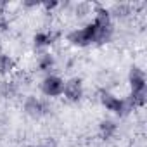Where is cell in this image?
Instances as JSON below:
<instances>
[{"mask_svg": "<svg viewBox=\"0 0 147 147\" xmlns=\"http://www.w3.org/2000/svg\"><path fill=\"white\" fill-rule=\"evenodd\" d=\"M95 40V24H88L87 28L83 30H78V31H73L69 35V42H73L75 45H88Z\"/></svg>", "mask_w": 147, "mask_h": 147, "instance_id": "obj_5", "label": "cell"}, {"mask_svg": "<svg viewBox=\"0 0 147 147\" xmlns=\"http://www.w3.org/2000/svg\"><path fill=\"white\" fill-rule=\"evenodd\" d=\"M100 100H102V104H104L109 111H113V113H116V114H125V113H128L130 107H131V102H130V100L119 99V97H116V95H113V94H109V92H102Z\"/></svg>", "mask_w": 147, "mask_h": 147, "instance_id": "obj_1", "label": "cell"}, {"mask_svg": "<svg viewBox=\"0 0 147 147\" xmlns=\"http://www.w3.org/2000/svg\"><path fill=\"white\" fill-rule=\"evenodd\" d=\"M114 131H116V125L113 123V121H102L100 123V133H102V137L104 138H109V137H113L114 135Z\"/></svg>", "mask_w": 147, "mask_h": 147, "instance_id": "obj_7", "label": "cell"}, {"mask_svg": "<svg viewBox=\"0 0 147 147\" xmlns=\"http://www.w3.org/2000/svg\"><path fill=\"white\" fill-rule=\"evenodd\" d=\"M7 28V21H5V18L0 14V30H5Z\"/></svg>", "mask_w": 147, "mask_h": 147, "instance_id": "obj_10", "label": "cell"}, {"mask_svg": "<svg viewBox=\"0 0 147 147\" xmlns=\"http://www.w3.org/2000/svg\"><path fill=\"white\" fill-rule=\"evenodd\" d=\"M24 111L28 116L31 118H42L43 114L49 113V104L42 99H36V97H28L26 102H24Z\"/></svg>", "mask_w": 147, "mask_h": 147, "instance_id": "obj_4", "label": "cell"}, {"mask_svg": "<svg viewBox=\"0 0 147 147\" xmlns=\"http://www.w3.org/2000/svg\"><path fill=\"white\" fill-rule=\"evenodd\" d=\"M50 40H52V36H50L49 33H38V35L35 36V43H36L38 47H42V45H49Z\"/></svg>", "mask_w": 147, "mask_h": 147, "instance_id": "obj_9", "label": "cell"}, {"mask_svg": "<svg viewBox=\"0 0 147 147\" xmlns=\"http://www.w3.org/2000/svg\"><path fill=\"white\" fill-rule=\"evenodd\" d=\"M12 67H14V61L5 54H0V75H7L12 71Z\"/></svg>", "mask_w": 147, "mask_h": 147, "instance_id": "obj_6", "label": "cell"}, {"mask_svg": "<svg viewBox=\"0 0 147 147\" xmlns=\"http://www.w3.org/2000/svg\"><path fill=\"white\" fill-rule=\"evenodd\" d=\"M52 66H54V59H52L49 54H45V55L40 57V61H38V67H40L42 71H49V69H52Z\"/></svg>", "mask_w": 147, "mask_h": 147, "instance_id": "obj_8", "label": "cell"}, {"mask_svg": "<svg viewBox=\"0 0 147 147\" xmlns=\"http://www.w3.org/2000/svg\"><path fill=\"white\" fill-rule=\"evenodd\" d=\"M40 147H49V145H40Z\"/></svg>", "mask_w": 147, "mask_h": 147, "instance_id": "obj_11", "label": "cell"}, {"mask_svg": "<svg viewBox=\"0 0 147 147\" xmlns=\"http://www.w3.org/2000/svg\"><path fill=\"white\" fill-rule=\"evenodd\" d=\"M62 95L69 100V102H78L83 97V85L80 78H71L64 83L62 88Z\"/></svg>", "mask_w": 147, "mask_h": 147, "instance_id": "obj_2", "label": "cell"}, {"mask_svg": "<svg viewBox=\"0 0 147 147\" xmlns=\"http://www.w3.org/2000/svg\"><path fill=\"white\" fill-rule=\"evenodd\" d=\"M62 88H64V82L55 76V75H49L45 76V80L42 82V92L47 97H57L62 95Z\"/></svg>", "mask_w": 147, "mask_h": 147, "instance_id": "obj_3", "label": "cell"}]
</instances>
